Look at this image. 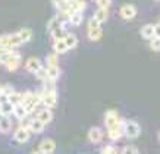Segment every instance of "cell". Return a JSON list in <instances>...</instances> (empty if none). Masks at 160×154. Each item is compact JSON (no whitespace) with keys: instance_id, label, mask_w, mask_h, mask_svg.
<instances>
[{"instance_id":"cell-1","label":"cell","mask_w":160,"mask_h":154,"mask_svg":"<svg viewBox=\"0 0 160 154\" xmlns=\"http://www.w3.org/2000/svg\"><path fill=\"white\" fill-rule=\"evenodd\" d=\"M41 103L44 107H52L56 106L58 103V91L54 87H44V90L41 91Z\"/></svg>"},{"instance_id":"cell-2","label":"cell","mask_w":160,"mask_h":154,"mask_svg":"<svg viewBox=\"0 0 160 154\" xmlns=\"http://www.w3.org/2000/svg\"><path fill=\"white\" fill-rule=\"evenodd\" d=\"M123 132H125V137L128 140H135L141 132V126L135 121H125Z\"/></svg>"},{"instance_id":"cell-3","label":"cell","mask_w":160,"mask_h":154,"mask_svg":"<svg viewBox=\"0 0 160 154\" xmlns=\"http://www.w3.org/2000/svg\"><path fill=\"white\" fill-rule=\"evenodd\" d=\"M29 134H31V129H29V128L19 125L16 128V131L13 132V140L16 141L18 144H25V142L29 140Z\"/></svg>"},{"instance_id":"cell-4","label":"cell","mask_w":160,"mask_h":154,"mask_svg":"<svg viewBox=\"0 0 160 154\" xmlns=\"http://www.w3.org/2000/svg\"><path fill=\"white\" fill-rule=\"evenodd\" d=\"M122 119L121 116L118 115V112L115 110H109L106 112V115H104V125H106V128L109 129V128H113V126H118L122 123Z\"/></svg>"},{"instance_id":"cell-5","label":"cell","mask_w":160,"mask_h":154,"mask_svg":"<svg viewBox=\"0 0 160 154\" xmlns=\"http://www.w3.org/2000/svg\"><path fill=\"white\" fill-rule=\"evenodd\" d=\"M123 126H125V121L122 122L121 125L118 126H113V128H109L107 129V137H109V140L112 141H119L125 135V132H123Z\"/></svg>"},{"instance_id":"cell-6","label":"cell","mask_w":160,"mask_h":154,"mask_svg":"<svg viewBox=\"0 0 160 154\" xmlns=\"http://www.w3.org/2000/svg\"><path fill=\"white\" fill-rule=\"evenodd\" d=\"M56 150V142L50 138H46L40 142L38 148L35 150V153H44V154H49V153H53Z\"/></svg>"},{"instance_id":"cell-7","label":"cell","mask_w":160,"mask_h":154,"mask_svg":"<svg viewBox=\"0 0 160 154\" xmlns=\"http://www.w3.org/2000/svg\"><path fill=\"white\" fill-rule=\"evenodd\" d=\"M119 13H121L122 19L129 21V19H134V18H135L137 9H135V6H132V5H123L121 9H119Z\"/></svg>"},{"instance_id":"cell-8","label":"cell","mask_w":160,"mask_h":154,"mask_svg":"<svg viewBox=\"0 0 160 154\" xmlns=\"http://www.w3.org/2000/svg\"><path fill=\"white\" fill-rule=\"evenodd\" d=\"M88 140L91 141L92 144H98L103 141V131L98 126H92L91 129L88 131Z\"/></svg>"},{"instance_id":"cell-9","label":"cell","mask_w":160,"mask_h":154,"mask_svg":"<svg viewBox=\"0 0 160 154\" xmlns=\"http://www.w3.org/2000/svg\"><path fill=\"white\" fill-rule=\"evenodd\" d=\"M5 66L8 71H10V72H13V71H16L18 67L21 66V56L18 53H12V56L9 57V60L5 63Z\"/></svg>"},{"instance_id":"cell-10","label":"cell","mask_w":160,"mask_h":154,"mask_svg":"<svg viewBox=\"0 0 160 154\" xmlns=\"http://www.w3.org/2000/svg\"><path fill=\"white\" fill-rule=\"evenodd\" d=\"M41 66H43V65H41V60H40L38 57H29L28 60L25 62V69L31 73H35Z\"/></svg>"},{"instance_id":"cell-11","label":"cell","mask_w":160,"mask_h":154,"mask_svg":"<svg viewBox=\"0 0 160 154\" xmlns=\"http://www.w3.org/2000/svg\"><path fill=\"white\" fill-rule=\"evenodd\" d=\"M53 50H54V53H58V54L66 53L69 48H68V46H66V41H65V38L53 40Z\"/></svg>"},{"instance_id":"cell-12","label":"cell","mask_w":160,"mask_h":154,"mask_svg":"<svg viewBox=\"0 0 160 154\" xmlns=\"http://www.w3.org/2000/svg\"><path fill=\"white\" fill-rule=\"evenodd\" d=\"M35 117H38L43 123H46V125H47V123H50V122L53 121V113H52V110H50L49 107H46V109H41V110H40V113L35 116Z\"/></svg>"},{"instance_id":"cell-13","label":"cell","mask_w":160,"mask_h":154,"mask_svg":"<svg viewBox=\"0 0 160 154\" xmlns=\"http://www.w3.org/2000/svg\"><path fill=\"white\" fill-rule=\"evenodd\" d=\"M44 126H46V123H43L38 117H34V119H31L29 129H31V132H32V134H41V132L44 131Z\"/></svg>"},{"instance_id":"cell-14","label":"cell","mask_w":160,"mask_h":154,"mask_svg":"<svg viewBox=\"0 0 160 154\" xmlns=\"http://www.w3.org/2000/svg\"><path fill=\"white\" fill-rule=\"evenodd\" d=\"M29 113H28V110L25 109V106L21 103V104H16L15 106V109H13V116L18 119V121H22V119H25L27 116H28Z\"/></svg>"},{"instance_id":"cell-15","label":"cell","mask_w":160,"mask_h":154,"mask_svg":"<svg viewBox=\"0 0 160 154\" xmlns=\"http://www.w3.org/2000/svg\"><path fill=\"white\" fill-rule=\"evenodd\" d=\"M141 37L142 38H146V40H148L150 41L153 37H154V25L153 24H147V25H144L142 28H141Z\"/></svg>"},{"instance_id":"cell-16","label":"cell","mask_w":160,"mask_h":154,"mask_svg":"<svg viewBox=\"0 0 160 154\" xmlns=\"http://www.w3.org/2000/svg\"><path fill=\"white\" fill-rule=\"evenodd\" d=\"M13 109H15V104H13V103H10L9 100L0 103V112H2V115H3V116L13 115Z\"/></svg>"},{"instance_id":"cell-17","label":"cell","mask_w":160,"mask_h":154,"mask_svg":"<svg viewBox=\"0 0 160 154\" xmlns=\"http://www.w3.org/2000/svg\"><path fill=\"white\" fill-rule=\"evenodd\" d=\"M12 129V121L9 119V116H3L0 119V132L2 134H8Z\"/></svg>"},{"instance_id":"cell-18","label":"cell","mask_w":160,"mask_h":154,"mask_svg":"<svg viewBox=\"0 0 160 154\" xmlns=\"http://www.w3.org/2000/svg\"><path fill=\"white\" fill-rule=\"evenodd\" d=\"M88 38L91 41H98V40L103 37V29L102 27H97V28H92V29H88Z\"/></svg>"},{"instance_id":"cell-19","label":"cell","mask_w":160,"mask_h":154,"mask_svg":"<svg viewBox=\"0 0 160 154\" xmlns=\"http://www.w3.org/2000/svg\"><path fill=\"white\" fill-rule=\"evenodd\" d=\"M92 16H94L98 22H102L103 24V22L107 19V16H109V9H106V7H98V9L94 12Z\"/></svg>"},{"instance_id":"cell-20","label":"cell","mask_w":160,"mask_h":154,"mask_svg":"<svg viewBox=\"0 0 160 154\" xmlns=\"http://www.w3.org/2000/svg\"><path fill=\"white\" fill-rule=\"evenodd\" d=\"M82 12H78V10H75V12H72L71 13V18H69V24H72L73 27H78V25L82 24Z\"/></svg>"},{"instance_id":"cell-21","label":"cell","mask_w":160,"mask_h":154,"mask_svg":"<svg viewBox=\"0 0 160 154\" xmlns=\"http://www.w3.org/2000/svg\"><path fill=\"white\" fill-rule=\"evenodd\" d=\"M21 44H24V41H22V38L19 37V34L18 32L9 34V47L16 48V47H19Z\"/></svg>"},{"instance_id":"cell-22","label":"cell","mask_w":160,"mask_h":154,"mask_svg":"<svg viewBox=\"0 0 160 154\" xmlns=\"http://www.w3.org/2000/svg\"><path fill=\"white\" fill-rule=\"evenodd\" d=\"M63 25H65V24H63L62 21L59 19L58 16H54L53 19H50V21H49V24H47V31H49V32L52 34V32L54 31V29L60 28V27H63Z\"/></svg>"},{"instance_id":"cell-23","label":"cell","mask_w":160,"mask_h":154,"mask_svg":"<svg viewBox=\"0 0 160 154\" xmlns=\"http://www.w3.org/2000/svg\"><path fill=\"white\" fill-rule=\"evenodd\" d=\"M18 34H19V37L22 38V41L24 43H28V41H31L32 40V31L29 28H22L18 31Z\"/></svg>"},{"instance_id":"cell-24","label":"cell","mask_w":160,"mask_h":154,"mask_svg":"<svg viewBox=\"0 0 160 154\" xmlns=\"http://www.w3.org/2000/svg\"><path fill=\"white\" fill-rule=\"evenodd\" d=\"M35 77H37V79H40L41 82H46V81H49L50 78H49V72H47V67H44V66H41L37 71V72L34 73Z\"/></svg>"},{"instance_id":"cell-25","label":"cell","mask_w":160,"mask_h":154,"mask_svg":"<svg viewBox=\"0 0 160 154\" xmlns=\"http://www.w3.org/2000/svg\"><path fill=\"white\" fill-rule=\"evenodd\" d=\"M8 100H9L10 103H13L15 106H16V104H21V103H22V92L12 91L9 96H8Z\"/></svg>"},{"instance_id":"cell-26","label":"cell","mask_w":160,"mask_h":154,"mask_svg":"<svg viewBox=\"0 0 160 154\" xmlns=\"http://www.w3.org/2000/svg\"><path fill=\"white\" fill-rule=\"evenodd\" d=\"M46 67H47V72H49L50 79L56 81V79L60 77V69H59V66H46Z\"/></svg>"},{"instance_id":"cell-27","label":"cell","mask_w":160,"mask_h":154,"mask_svg":"<svg viewBox=\"0 0 160 154\" xmlns=\"http://www.w3.org/2000/svg\"><path fill=\"white\" fill-rule=\"evenodd\" d=\"M65 41H66V46H68L69 50L78 46V38H77V35H73V34H68L65 37Z\"/></svg>"},{"instance_id":"cell-28","label":"cell","mask_w":160,"mask_h":154,"mask_svg":"<svg viewBox=\"0 0 160 154\" xmlns=\"http://www.w3.org/2000/svg\"><path fill=\"white\" fill-rule=\"evenodd\" d=\"M68 31L65 29V27H60V28L58 29H54L53 32H52V37H53L54 40H59V38H65L66 35H68Z\"/></svg>"},{"instance_id":"cell-29","label":"cell","mask_w":160,"mask_h":154,"mask_svg":"<svg viewBox=\"0 0 160 154\" xmlns=\"http://www.w3.org/2000/svg\"><path fill=\"white\" fill-rule=\"evenodd\" d=\"M47 66H59V59H58V53H52L46 57Z\"/></svg>"},{"instance_id":"cell-30","label":"cell","mask_w":160,"mask_h":154,"mask_svg":"<svg viewBox=\"0 0 160 154\" xmlns=\"http://www.w3.org/2000/svg\"><path fill=\"white\" fill-rule=\"evenodd\" d=\"M150 48L153 52H160V37H153L150 40Z\"/></svg>"},{"instance_id":"cell-31","label":"cell","mask_w":160,"mask_h":154,"mask_svg":"<svg viewBox=\"0 0 160 154\" xmlns=\"http://www.w3.org/2000/svg\"><path fill=\"white\" fill-rule=\"evenodd\" d=\"M103 154H112V153H121V150H118V148H115L113 145H104L102 150H100Z\"/></svg>"},{"instance_id":"cell-32","label":"cell","mask_w":160,"mask_h":154,"mask_svg":"<svg viewBox=\"0 0 160 154\" xmlns=\"http://www.w3.org/2000/svg\"><path fill=\"white\" fill-rule=\"evenodd\" d=\"M140 151V150L137 148V147H134V145H126V147H123V148L121 150V153H123V154H128V153H134V154H137Z\"/></svg>"},{"instance_id":"cell-33","label":"cell","mask_w":160,"mask_h":154,"mask_svg":"<svg viewBox=\"0 0 160 154\" xmlns=\"http://www.w3.org/2000/svg\"><path fill=\"white\" fill-rule=\"evenodd\" d=\"M102 25V22H98L94 16H92L91 19L88 21V29H92V28H97V27H100Z\"/></svg>"},{"instance_id":"cell-34","label":"cell","mask_w":160,"mask_h":154,"mask_svg":"<svg viewBox=\"0 0 160 154\" xmlns=\"http://www.w3.org/2000/svg\"><path fill=\"white\" fill-rule=\"evenodd\" d=\"M112 5V0H100L97 3L98 7H106V9H109V6Z\"/></svg>"},{"instance_id":"cell-35","label":"cell","mask_w":160,"mask_h":154,"mask_svg":"<svg viewBox=\"0 0 160 154\" xmlns=\"http://www.w3.org/2000/svg\"><path fill=\"white\" fill-rule=\"evenodd\" d=\"M0 44H3V46H8V47H9V34H6V35H0Z\"/></svg>"},{"instance_id":"cell-36","label":"cell","mask_w":160,"mask_h":154,"mask_svg":"<svg viewBox=\"0 0 160 154\" xmlns=\"http://www.w3.org/2000/svg\"><path fill=\"white\" fill-rule=\"evenodd\" d=\"M12 91H15L13 88L10 87V85H3V94H6V96H9Z\"/></svg>"},{"instance_id":"cell-37","label":"cell","mask_w":160,"mask_h":154,"mask_svg":"<svg viewBox=\"0 0 160 154\" xmlns=\"http://www.w3.org/2000/svg\"><path fill=\"white\" fill-rule=\"evenodd\" d=\"M9 50H13V48H10V47H8V46L0 44V56H2V54H5L6 52H9Z\"/></svg>"},{"instance_id":"cell-38","label":"cell","mask_w":160,"mask_h":154,"mask_svg":"<svg viewBox=\"0 0 160 154\" xmlns=\"http://www.w3.org/2000/svg\"><path fill=\"white\" fill-rule=\"evenodd\" d=\"M154 37H160V24L154 25Z\"/></svg>"},{"instance_id":"cell-39","label":"cell","mask_w":160,"mask_h":154,"mask_svg":"<svg viewBox=\"0 0 160 154\" xmlns=\"http://www.w3.org/2000/svg\"><path fill=\"white\" fill-rule=\"evenodd\" d=\"M2 117H3V115H2V112H0V119H2Z\"/></svg>"},{"instance_id":"cell-40","label":"cell","mask_w":160,"mask_h":154,"mask_svg":"<svg viewBox=\"0 0 160 154\" xmlns=\"http://www.w3.org/2000/svg\"><path fill=\"white\" fill-rule=\"evenodd\" d=\"M92 2H96V3H98V2H100V0H92Z\"/></svg>"},{"instance_id":"cell-41","label":"cell","mask_w":160,"mask_h":154,"mask_svg":"<svg viewBox=\"0 0 160 154\" xmlns=\"http://www.w3.org/2000/svg\"><path fill=\"white\" fill-rule=\"evenodd\" d=\"M159 140H160V132H159Z\"/></svg>"},{"instance_id":"cell-42","label":"cell","mask_w":160,"mask_h":154,"mask_svg":"<svg viewBox=\"0 0 160 154\" xmlns=\"http://www.w3.org/2000/svg\"><path fill=\"white\" fill-rule=\"evenodd\" d=\"M66 2H68V0H66Z\"/></svg>"}]
</instances>
